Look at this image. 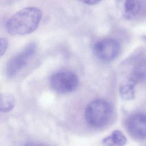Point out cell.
<instances>
[{
    "label": "cell",
    "mask_w": 146,
    "mask_h": 146,
    "mask_svg": "<svg viewBox=\"0 0 146 146\" xmlns=\"http://www.w3.org/2000/svg\"><path fill=\"white\" fill-rule=\"evenodd\" d=\"M78 1L82 2V3L87 5H95L99 3L101 0H78Z\"/></svg>",
    "instance_id": "obj_14"
},
{
    "label": "cell",
    "mask_w": 146,
    "mask_h": 146,
    "mask_svg": "<svg viewBox=\"0 0 146 146\" xmlns=\"http://www.w3.org/2000/svg\"><path fill=\"white\" fill-rule=\"evenodd\" d=\"M8 47V41L3 38H0V58L6 52Z\"/></svg>",
    "instance_id": "obj_12"
},
{
    "label": "cell",
    "mask_w": 146,
    "mask_h": 146,
    "mask_svg": "<svg viewBox=\"0 0 146 146\" xmlns=\"http://www.w3.org/2000/svg\"><path fill=\"white\" fill-rule=\"evenodd\" d=\"M146 79V59L142 58L137 59L130 72L128 80L136 85Z\"/></svg>",
    "instance_id": "obj_7"
},
{
    "label": "cell",
    "mask_w": 146,
    "mask_h": 146,
    "mask_svg": "<svg viewBox=\"0 0 146 146\" xmlns=\"http://www.w3.org/2000/svg\"><path fill=\"white\" fill-rule=\"evenodd\" d=\"M135 85L128 81L122 84L119 89L120 96L125 100H130L135 98Z\"/></svg>",
    "instance_id": "obj_11"
},
{
    "label": "cell",
    "mask_w": 146,
    "mask_h": 146,
    "mask_svg": "<svg viewBox=\"0 0 146 146\" xmlns=\"http://www.w3.org/2000/svg\"><path fill=\"white\" fill-rule=\"evenodd\" d=\"M36 51V45L31 42L27 44L21 51L13 56L7 62L6 74L9 78H13L26 66L34 56Z\"/></svg>",
    "instance_id": "obj_3"
},
{
    "label": "cell",
    "mask_w": 146,
    "mask_h": 146,
    "mask_svg": "<svg viewBox=\"0 0 146 146\" xmlns=\"http://www.w3.org/2000/svg\"><path fill=\"white\" fill-rule=\"evenodd\" d=\"M127 143V138L119 130L112 131L110 135L102 140L104 146H123Z\"/></svg>",
    "instance_id": "obj_8"
},
{
    "label": "cell",
    "mask_w": 146,
    "mask_h": 146,
    "mask_svg": "<svg viewBox=\"0 0 146 146\" xmlns=\"http://www.w3.org/2000/svg\"><path fill=\"white\" fill-rule=\"evenodd\" d=\"M128 132L138 139L146 138V113L137 112L131 115L127 121Z\"/></svg>",
    "instance_id": "obj_6"
},
{
    "label": "cell",
    "mask_w": 146,
    "mask_h": 146,
    "mask_svg": "<svg viewBox=\"0 0 146 146\" xmlns=\"http://www.w3.org/2000/svg\"><path fill=\"white\" fill-rule=\"evenodd\" d=\"M112 115L111 104L101 99L91 101L86 107L84 118L89 126L94 128L104 127L110 121Z\"/></svg>",
    "instance_id": "obj_2"
},
{
    "label": "cell",
    "mask_w": 146,
    "mask_h": 146,
    "mask_svg": "<svg viewBox=\"0 0 146 146\" xmlns=\"http://www.w3.org/2000/svg\"><path fill=\"white\" fill-rule=\"evenodd\" d=\"M119 43L115 39L107 38L97 42L94 46L95 56L100 60L108 62L115 59L119 54Z\"/></svg>",
    "instance_id": "obj_5"
},
{
    "label": "cell",
    "mask_w": 146,
    "mask_h": 146,
    "mask_svg": "<svg viewBox=\"0 0 146 146\" xmlns=\"http://www.w3.org/2000/svg\"><path fill=\"white\" fill-rule=\"evenodd\" d=\"M143 38H144V39L145 40V42H146V35H144V36H143Z\"/></svg>",
    "instance_id": "obj_15"
},
{
    "label": "cell",
    "mask_w": 146,
    "mask_h": 146,
    "mask_svg": "<svg viewBox=\"0 0 146 146\" xmlns=\"http://www.w3.org/2000/svg\"><path fill=\"white\" fill-rule=\"evenodd\" d=\"M15 106V99L11 94L0 93V112H9L14 109Z\"/></svg>",
    "instance_id": "obj_10"
},
{
    "label": "cell",
    "mask_w": 146,
    "mask_h": 146,
    "mask_svg": "<svg viewBox=\"0 0 146 146\" xmlns=\"http://www.w3.org/2000/svg\"><path fill=\"white\" fill-rule=\"evenodd\" d=\"M42 17V11L38 7H25L8 19L6 24V31L14 35L29 34L37 29Z\"/></svg>",
    "instance_id": "obj_1"
},
{
    "label": "cell",
    "mask_w": 146,
    "mask_h": 146,
    "mask_svg": "<svg viewBox=\"0 0 146 146\" xmlns=\"http://www.w3.org/2000/svg\"><path fill=\"white\" fill-rule=\"evenodd\" d=\"M52 89L60 94H68L75 91L79 84V79L76 74L68 70L55 72L50 78Z\"/></svg>",
    "instance_id": "obj_4"
},
{
    "label": "cell",
    "mask_w": 146,
    "mask_h": 146,
    "mask_svg": "<svg viewBox=\"0 0 146 146\" xmlns=\"http://www.w3.org/2000/svg\"><path fill=\"white\" fill-rule=\"evenodd\" d=\"M22 146H54L50 144L39 141H28Z\"/></svg>",
    "instance_id": "obj_13"
},
{
    "label": "cell",
    "mask_w": 146,
    "mask_h": 146,
    "mask_svg": "<svg viewBox=\"0 0 146 146\" xmlns=\"http://www.w3.org/2000/svg\"><path fill=\"white\" fill-rule=\"evenodd\" d=\"M143 5L140 0H125L124 5V15L127 19H131L141 11Z\"/></svg>",
    "instance_id": "obj_9"
}]
</instances>
